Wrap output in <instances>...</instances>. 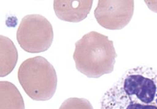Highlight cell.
<instances>
[{
  "mask_svg": "<svg viewBox=\"0 0 157 109\" xmlns=\"http://www.w3.org/2000/svg\"><path fill=\"white\" fill-rule=\"evenodd\" d=\"M101 109H157V71L140 66L126 71L103 96Z\"/></svg>",
  "mask_w": 157,
  "mask_h": 109,
  "instance_id": "1",
  "label": "cell"
},
{
  "mask_svg": "<svg viewBox=\"0 0 157 109\" xmlns=\"http://www.w3.org/2000/svg\"><path fill=\"white\" fill-rule=\"evenodd\" d=\"M75 47L73 58L80 73L98 78L114 71L117 55L113 42L107 36L91 32L76 42Z\"/></svg>",
  "mask_w": 157,
  "mask_h": 109,
  "instance_id": "2",
  "label": "cell"
},
{
  "mask_svg": "<svg viewBox=\"0 0 157 109\" xmlns=\"http://www.w3.org/2000/svg\"><path fill=\"white\" fill-rule=\"evenodd\" d=\"M18 78L24 92L34 101H48L56 91V70L43 57L36 56L25 60L20 65Z\"/></svg>",
  "mask_w": 157,
  "mask_h": 109,
  "instance_id": "3",
  "label": "cell"
},
{
  "mask_svg": "<svg viewBox=\"0 0 157 109\" xmlns=\"http://www.w3.org/2000/svg\"><path fill=\"white\" fill-rule=\"evenodd\" d=\"M51 23L40 15H28L22 19L17 33L21 48L30 53H39L48 50L53 40Z\"/></svg>",
  "mask_w": 157,
  "mask_h": 109,
  "instance_id": "4",
  "label": "cell"
},
{
  "mask_svg": "<svg viewBox=\"0 0 157 109\" xmlns=\"http://www.w3.org/2000/svg\"><path fill=\"white\" fill-rule=\"evenodd\" d=\"M132 0H99L94 10L98 24L108 30H121L131 21L134 15Z\"/></svg>",
  "mask_w": 157,
  "mask_h": 109,
  "instance_id": "5",
  "label": "cell"
},
{
  "mask_svg": "<svg viewBox=\"0 0 157 109\" xmlns=\"http://www.w3.org/2000/svg\"><path fill=\"white\" fill-rule=\"evenodd\" d=\"M53 2L54 10L58 18L70 22H78L87 17L93 1L55 0Z\"/></svg>",
  "mask_w": 157,
  "mask_h": 109,
  "instance_id": "6",
  "label": "cell"
},
{
  "mask_svg": "<svg viewBox=\"0 0 157 109\" xmlns=\"http://www.w3.org/2000/svg\"><path fill=\"white\" fill-rule=\"evenodd\" d=\"M0 77H4L12 72L18 58V51L13 42L8 37L0 36Z\"/></svg>",
  "mask_w": 157,
  "mask_h": 109,
  "instance_id": "7",
  "label": "cell"
},
{
  "mask_svg": "<svg viewBox=\"0 0 157 109\" xmlns=\"http://www.w3.org/2000/svg\"><path fill=\"white\" fill-rule=\"evenodd\" d=\"M20 91L9 81L0 82V109H25Z\"/></svg>",
  "mask_w": 157,
  "mask_h": 109,
  "instance_id": "8",
  "label": "cell"
},
{
  "mask_svg": "<svg viewBox=\"0 0 157 109\" xmlns=\"http://www.w3.org/2000/svg\"><path fill=\"white\" fill-rule=\"evenodd\" d=\"M59 109H94L91 103L85 98H70L62 104Z\"/></svg>",
  "mask_w": 157,
  "mask_h": 109,
  "instance_id": "9",
  "label": "cell"
},
{
  "mask_svg": "<svg viewBox=\"0 0 157 109\" xmlns=\"http://www.w3.org/2000/svg\"><path fill=\"white\" fill-rule=\"evenodd\" d=\"M145 2L151 10L157 13V1H145Z\"/></svg>",
  "mask_w": 157,
  "mask_h": 109,
  "instance_id": "10",
  "label": "cell"
}]
</instances>
